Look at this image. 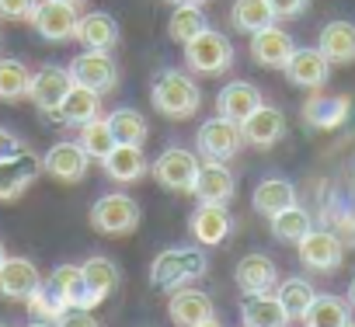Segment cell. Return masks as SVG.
Listing matches in <instances>:
<instances>
[{
	"mask_svg": "<svg viewBox=\"0 0 355 327\" xmlns=\"http://www.w3.org/2000/svg\"><path fill=\"white\" fill-rule=\"evenodd\" d=\"M150 105L157 115L171 118V122H182L192 118L202 105L199 84L185 73V70H160L153 87H150Z\"/></svg>",
	"mask_w": 355,
	"mask_h": 327,
	"instance_id": "1",
	"label": "cell"
},
{
	"mask_svg": "<svg viewBox=\"0 0 355 327\" xmlns=\"http://www.w3.org/2000/svg\"><path fill=\"white\" fill-rule=\"evenodd\" d=\"M209 272V258L199 247H167L150 265V285L160 292H174L192 279H202Z\"/></svg>",
	"mask_w": 355,
	"mask_h": 327,
	"instance_id": "2",
	"label": "cell"
},
{
	"mask_svg": "<svg viewBox=\"0 0 355 327\" xmlns=\"http://www.w3.org/2000/svg\"><path fill=\"white\" fill-rule=\"evenodd\" d=\"M182 49H185V67L202 77H220L223 70L234 67V42L216 28H202Z\"/></svg>",
	"mask_w": 355,
	"mask_h": 327,
	"instance_id": "3",
	"label": "cell"
},
{
	"mask_svg": "<svg viewBox=\"0 0 355 327\" xmlns=\"http://www.w3.org/2000/svg\"><path fill=\"white\" fill-rule=\"evenodd\" d=\"M143 213H139V202L129 199L125 192H112V195H101L94 206H91V227L98 233H108V237H125L139 227Z\"/></svg>",
	"mask_w": 355,
	"mask_h": 327,
	"instance_id": "4",
	"label": "cell"
},
{
	"mask_svg": "<svg viewBox=\"0 0 355 327\" xmlns=\"http://www.w3.org/2000/svg\"><path fill=\"white\" fill-rule=\"evenodd\" d=\"M199 168H202V164L196 160L192 150L171 146V150H164V153L150 164V175L157 178L160 188H167V192H174V195H189L192 185H196Z\"/></svg>",
	"mask_w": 355,
	"mask_h": 327,
	"instance_id": "5",
	"label": "cell"
},
{
	"mask_svg": "<svg viewBox=\"0 0 355 327\" xmlns=\"http://www.w3.org/2000/svg\"><path fill=\"white\" fill-rule=\"evenodd\" d=\"M199 146V153L206 157V160H234L237 153H241V146H244V136H241V125L237 122H230V118H223V115H216V118H206L202 125H199V139H196Z\"/></svg>",
	"mask_w": 355,
	"mask_h": 327,
	"instance_id": "6",
	"label": "cell"
},
{
	"mask_svg": "<svg viewBox=\"0 0 355 327\" xmlns=\"http://www.w3.org/2000/svg\"><path fill=\"white\" fill-rule=\"evenodd\" d=\"M296 251H300V261L310 268V272H338L341 268V261H345V244H341V237L334 233V230H327V227H320V230H310L300 244H296Z\"/></svg>",
	"mask_w": 355,
	"mask_h": 327,
	"instance_id": "7",
	"label": "cell"
},
{
	"mask_svg": "<svg viewBox=\"0 0 355 327\" xmlns=\"http://www.w3.org/2000/svg\"><path fill=\"white\" fill-rule=\"evenodd\" d=\"M39 171H42V157H35L32 150L4 157L0 160V202H18L32 188Z\"/></svg>",
	"mask_w": 355,
	"mask_h": 327,
	"instance_id": "8",
	"label": "cell"
},
{
	"mask_svg": "<svg viewBox=\"0 0 355 327\" xmlns=\"http://www.w3.org/2000/svg\"><path fill=\"white\" fill-rule=\"evenodd\" d=\"M192 195L206 206H230L234 195H237V178L223 160H206L196 175Z\"/></svg>",
	"mask_w": 355,
	"mask_h": 327,
	"instance_id": "9",
	"label": "cell"
},
{
	"mask_svg": "<svg viewBox=\"0 0 355 327\" xmlns=\"http://www.w3.org/2000/svg\"><path fill=\"white\" fill-rule=\"evenodd\" d=\"M28 21L46 42L60 46V42H70L73 32H77V8L60 4V0H39Z\"/></svg>",
	"mask_w": 355,
	"mask_h": 327,
	"instance_id": "10",
	"label": "cell"
},
{
	"mask_svg": "<svg viewBox=\"0 0 355 327\" xmlns=\"http://www.w3.org/2000/svg\"><path fill=\"white\" fill-rule=\"evenodd\" d=\"M87 168H91V157L84 153L80 143H70V139L49 146L46 157H42V171H46L49 178L63 182V185H77V182H84Z\"/></svg>",
	"mask_w": 355,
	"mask_h": 327,
	"instance_id": "11",
	"label": "cell"
},
{
	"mask_svg": "<svg viewBox=\"0 0 355 327\" xmlns=\"http://www.w3.org/2000/svg\"><path fill=\"white\" fill-rule=\"evenodd\" d=\"M70 80L73 84H84L98 94L105 91H115L119 84V70H115V60L108 53H98V49H84L73 63H70Z\"/></svg>",
	"mask_w": 355,
	"mask_h": 327,
	"instance_id": "12",
	"label": "cell"
},
{
	"mask_svg": "<svg viewBox=\"0 0 355 327\" xmlns=\"http://www.w3.org/2000/svg\"><path fill=\"white\" fill-rule=\"evenodd\" d=\"M49 285L56 289V296H60L70 310H94V306H101V303L108 299V296H101L98 289H91V285L84 282V272H80L77 265H60V268H53Z\"/></svg>",
	"mask_w": 355,
	"mask_h": 327,
	"instance_id": "13",
	"label": "cell"
},
{
	"mask_svg": "<svg viewBox=\"0 0 355 327\" xmlns=\"http://www.w3.org/2000/svg\"><path fill=\"white\" fill-rule=\"evenodd\" d=\"M286 80L293 87H303V91H320L331 77V60L320 53V49H293L289 63L282 67Z\"/></svg>",
	"mask_w": 355,
	"mask_h": 327,
	"instance_id": "14",
	"label": "cell"
},
{
	"mask_svg": "<svg viewBox=\"0 0 355 327\" xmlns=\"http://www.w3.org/2000/svg\"><path fill=\"white\" fill-rule=\"evenodd\" d=\"M39 285H42V275H39L35 261H28V258H4L0 261V299L25 303Z\"/></svg>",
	"mask_w": 355,
	"mask_h": 327,
	"instance_id": "15",
	"label": "cell"
},
{
	"mask_svg": "<svg viewBox=\"0 0 355 327\" xmlns=\"http://www.w3.org/2000/svg\"><path fill=\"white\" fill-rule=\"evenodd\" d=\"M70 84H73L70 80V70H63V67H42L28 80V98H32V105L39 112L56 115V108H60L63 94L70 91Z\"/></svg>",
	"mask_w": 355,
	"mask_h": 327,
	"instance_id": "16",
	"label": "cell"
},
{
	"mask_svg": "<svg viewBox=\"0 0 355 327\" xmlns=\"http://www.w3.org/2000/svg\"><path fill=\"white\" fill-rule=\"evenodd\" d=\"M241 136H244V143H251V146H258V150H268V146H275L282 136H286V115L279 112V108H272V105H258L244 122H241Z\"/></svg>",
	"mask_w": 355,
	"mask_h": 327,
	"instance_id": "17",
	"label": "cell"
},
{
	"mask_svg": "<svg viewBox=\"0 0 355 327\" xmlns=\"http://www.w3.org/2000/svg\"><path fill=\"white\" fill-rule=\"evenodd\" d=\"M293 49H296L293 35L282 32L279 25H268V28H261V32L251 35V56H254V63L265 67V70H282V67L289 63Z\"/></svg>",
	"mask_w": 355,
	"mask_h": 327,
	"instance_id": "18",
	"label": "cell"
},
{
	"mask_svg": "<svg viewBox=\"0 0 355 327\" xmlns=\"http://www.w3.org/2000/svg\"><path fill=\"white\" fill-rule=\"evenodd\" d=\"M234 282L244 296H261V292H272L279 285V268L265 254H244L234 268Z\"/></svg>",
	"mask_w": 355,
	"mask_h": 327,
	"instance_id": "19",
	"label": "cell"
},
{
	"mask_svg": "<svg viewBox=\"0 0 355 327\" xmlns=\"http://www.w3.org/2000/svg\"><path fill=\"white\" fill-rule=\"evenodd\" d=\"M348 112H352V101H348L345 94L313 91V94L303 101V122H306L310 129H320V132L338 129V125L348 118Z\"/></svg>",
	"mask_w": 355,
	"mask_h": 327,
	"instance_id": "20",
	"label": "cell"
},
{
	"mask_svg": "<svg viewBox=\"0 0 355 327\" xmlns=\"http://www.w3.org/2000/svg\"><path fill=\"white\" fill-rule=\"evenodd\" d=\"M167 310H171V320H174L178 327H196V324L216 317V303H213V296L202 292V289H174Z\"/></svg>",
	"mask_w": 355,
	"mask_h": 327,
	"instance_id": "21",
	"label": "cell"
},
{
	"mask_svg": "<svg viewBox=\"0 0 355 327\" xmlns=\"http://www.w3.org/2000/svg\"><path fill=\"white\" fill-rule=\"evenodd\" d=\"M230 227H234V220H230L227 206H206V202H202V206L189 216V233H192L196 244H202V247L223 244V240L230 237Z\"/></svg>",
	"mask_w": 355,
	"mask_h": 327,
	"instance_id": "22",
	"label": "cell"
},
{
	"mask_svg": "<svg viewBox=\"0 0 355 327\" xmlns=\"http://www.w3.org/2000/svg\"><path fill=\"white\" fill-rule=\"evenodd\" d=\"M101 168H105V175H108L112 182H119V185H132V182H139V178L150 171V164H146V157H143V146L115 143L112 153L101 160Z\"/></svg>",
	"mask_w": 355,
	"mask_h": 327,
	"instance_id": "23",
	"label": "cell"
},
{
	"mask_svg": "<svg viewBox=\"0 0 355 327\" xmlns=\"http://www.w3.org/2000/svg\"><path fill=\"white\" fill-rule=\"evenodd\" d=\"M73 39L84 46V49H98V53H112L115 42H119V21L105 11H91L84 18H77V32Z\"/></svg>",
	"mask_w": 355,
	"mask_h": 327,
	"instance_id": "24",
	"label": "cell"
},
{
	"mask_svg": "<svg viewBox=\"0 0 355 327\" xmlns=\"http://www.w3.org/2000/svg\"><path fill=\"white\" fill-rule=\"evenodd\" d=\"M261 105V91L251 84V80H230L220 94H216V112L230 122H244L254 108Z\"/></svg>",
	"mask_w": 355,
	"mask_h": 327,
	"instance_id": "25",
	"label": "cell"
},
{
	"mask_svg": "<svg viewBox=\"0 0 355 327\" xmlns=\"http://www.w3.org/2000/svg\"><path fill=\"white\" fill-rule=\"evenodd\" d=\"M98 115H101V94L84 87V84H70V91L63 94V101L56 108V118L63 125H84Z\"/></svg>",
	"mask_w": 355,
	"mask_h": 327,
	"instance_id": "26",
	"label": "cell"
},
{
	"mask_svg": "<svg viewBox=\"0 0 355 327\" xmlns=\"http://www.w3.org/2000/svg\"><path fill=\"white\" fill-rule=\"evenodd\" d=\"M317 49L331 60V67L338 63V67H348V63H355V25L352 21H327L324 28H320V42H317Z\"/></svg>",
	"mask_w": 355,
	"mask_h": 327,
	"instance_id": "27",
	"label": "cell"
},
{
	"mask_svg": "<svg viewBox=\"0 0 355 327\" xmlns=\"http://www.w3.org/2000/svg\"><path fill=\"white\" fill-rule=\"evenodd\" d=\"M241 320H244V327H289V313L282 310V303H279L275 292L244 296Z\"/></svg>",
	"mask_w": 355,
	"mask_h": 327,
	"instance_id": "28",
	"label": "cell"
},
{
	"mask_svg": "<svg viewBox=\"0 0 355 327\" xmlns=\"http://www.w3.org/2000/svg\"><path fill=\"white\" fill-rule=\"evenodd\" d=\"M352 324V303L331 292H317L310 310L303 313V327H348Z\"/></svg>",
	"mask_w": 355,
	"mask_h": 327,
	"instance_id": "29",
	"label": "cell"
},
{
	"mask_svg": "<svg viewBox=\"0 0 355 327\" xmlns=\"http://www.w3.org/2000/svg\"><path fill=\"white\" fill-rule=\"evenodd\" d=\"M251 202H254V213H261L265 220H272L275 213L296 206V185L286 182V178H265V182L254 188Z\"/></svg>",
	"mask_w": 355,
	"mask_h": 327,
	"instance_id": "30",
	"label": "cell"
},
{
	"mask_svg": "<svg viewBox=\"0 0 355 327\" xmlns=\"http://www.w3.org/2000/svg\"><path fill=\"white\" fill-rule=\"evenodd\" d=\"M275 11L268 8V0H234L230 8V25L241 32V35H254L268 25H275Z\"/></svg>",
	"mask_w": 355,
	"mask_h": 327,
	"instance_id": "31",
	"label": "cell"
},
{
	"mask_svg": "<svg viewBox=\"0 0 355 327\" xmlns=\"http://www.w3.org/2000/svg\"><path fill=\"white\" fill-rule=\"evenodd\" d=\"M268 227H272V237H275V240H282V244H300V240L313 230V216H310L303 206H289V209L275 213V216L268 220Z\"/></svg>",
	"mask_w": 355,
	"mask_h": 327,
	"instance_id": "32",
	"label": "cell"
},
{
	"mask_svg": "<svg viewBox=\"0 0 355 327\" xmlns=\"http://www.w3.org/2000/svg\"><path fill=\"white\" fill-rule=\"evenodd\" d=\"M202 28H209V25H206L202 8H196V4H182V8H174V15L167 18V39H171V42H178V46H185L189 39H196Z\"/></svg>",
	"mask_w": 355,
	"mask_h": 327,
	"instance_id": "33",
	"label": "cell"
},
{
	"mask_svg": "<svg viewBox=\"0 0 355 327\" xmlns=\"http://www.w3.org/2000/svg\"><path fill=\"white\" fill-rule=\"evenodd\" d=\"M108 125H112V136L115 143H129V146H143L150 129H146V118L136 112V108H115L108 115Z\"/></svg>",
	"mask_w": 355,
	"mask_h": 327,
	"instance_id": "34",
	"label": "cell"
},
{
	"mask_svg": "<svg viewBox=\"0 0 355 327\" xmlns=\"http://www.w3.org/2000/svg\"><path fill=\"white\" fill-rule=\"evenodd\" d=\"M275 296H279V303H282V310L289 313V320H303V313L310 310V303H313V285L306 282V279H300V275H289L279 289H275Z\"/></svg>",
	"mask_w": 355,
	"mask_h": 327,
	"instance_id": "35",
	"label": "cell"
},
{
	"mask_svg": "<svg viewBox=\"0 0 355 327\" xmlns=\"http://www.w3.org/2000/svg\"><path fill=\"white\" fill-rule=\"evenodd\" d=\"M80 129V136H77V143L84 146V153L91 157V160H105L108 153H112V146H115V136H112V125H108V118H91V122H84V125H77Z\"/></svg>",
	"mask_w": 355,
	"mask_h": 327,
	"instance_id": "36",
	"label": "cell"
},
{
	"mask_svg": "<svg viewBox=\"0 0 355 327\" xmlns=\"http://www.w3.org/2000/svg\"><path fill=\"white\" fill-rule=\"evenodd\" d=\"M324 227L334 230L345 247H355V199H331L324 206Z\"/></svg>",
	"mask_w": 355,
	"mask_h": 327,
	"instance_id": "37",
	"label": "cell"
},
{
	"mask_svg": "<svg viewBox=\"0 0 355 327\" xmlns=\"http://www.w3.org/2000/svg\"><path fill=\"white\" fill-rule=\"evenodd\" d=\"M28 67L18 60H0V101H21L28 98Z\"/></svg>",
	"mask_w": 355,
	"mask_h": 327,
	"instance_id": "38",
	"label": "cell"
},
{
	"mask_svg": "<svg viewBox=\"0 0 355 327\" xmlns=\"http://www.w3.org/2000/svg\"><path fill=\"white\" fill-rule=\"evenodd\" d=\"M80 272H84V282L91 285V289H98L101 296H112L115 289H119V282H122V275H119V268H115V261H108V258H87L84 265H80Z\"/></svg>",
	"mask_w": 355,
	"mask_h": 327,
	"instance_id": "39",
	"label": "cell"
},
{
	"mask_svg": "<svg viewBox=\"0 0 355 327\" xmlns=\"http://www.w3.org/2000/svg\"><path fill=\"white\" fill-rule=\"evenodd\" d=\"M25 303H28V310H32L39 320H49V324H56V320L70 310V306L56 296V289H53L49 282H42V285H39V289H35V292H32Z\"/></svg>",
	"mask_w": 355,
	"mask_h": 327,
	"instance_id": "40",
	"label": "cell"
},
{
	"mask_svg": "<svg viewBox=\"0 0 355 327\" xmlns=\"http://www.w3.org/2000/svg\"><path fill=\"white\" fill-rule=\"evenodd\" d=\"M39 0H0V21H28Z\"/></svg>",
	"mask_w": 355,
	"mask_h": 327,
	"instance_id": "41",
	"label": "cell"
},
{
	"mask_svg": "<svg viewBox=\"0 0 355 327\" xmlns=\"http://www.w3.org/2000/svg\"><path fill=\"white\" fill-rule=\"evenodd\" d=\"M268 8L275 11V18H300L310 8V0H268Z\"/></svg>",
	"mask_w": 355,
	"mask_h": 327,
	"instance_id": "42",
	"label": "cell"
},
{
	"mask_svg": "<svg viewBox=\"0 0 355 327\" xmlns=\"http://www.w3.org/2000/svg\"><path fill=\"white\" fill-rule=\"evenodd\" d=\"M56 327H101V324L91 317V310H67L56 320Z\"/></svg>",
	"mask_w": 355,
	"mask_h": 327,
	"instance_id": "43",
	"label": "cell"
},
{
	"mask_svg": "<svg viewBox=\"0 0 355 327\" xmlns=\"http://www.w3.org/2000/svg\"><path fill=\"white\" fill-rule=\"evenodd\" d=\"M21 150H25L21 136H18V132H11V129H4V125H0V160H4V157H15V153H21Z\"/></svg>",
	"mask_w": 355,
	"mask_h": 327,
	"instance_id": "44",
	"label": "cell"
},
{
	"mask_svg": "<svg viewBox=\"0 0 355 327\" xmlns=\"http://www.w3.org/2000/svg\"><path fill=\"white\" fill-rule=\"evenodd\" d=\"M167 4H174V8H182V4H196V8H202L206 0H167Z\"/></svg>",
	"mask_w": 355,
	"mask_h": 327,
	"instance_id": "45",
	"label": "cell"
},
{
	"mask_svg": "<svg viewBox=\"0 0 355 327\" xmlns=\"http://www.w3.org/2000/svg\"><path fill=\"white\" fill-rule=\"evenodd\" d=\"M348 303H352V310H355V279L348 282Z\"/></svg>",
	"mask_w": 355,
	"mask_h": 327,
	"instance_id": "46",
	"label": "cell"
},
{
	"mask_svg": "<svg viewBox=\"0 0 355 327\" xmlns=\"http://www.w3.org/2000/svg\"><path fill=\"white\" fill-rule=\"evenodd\" d=\"M196 327H223V324H220V320L213 317V320H202V324H196Z\"/></svg>",
	"mask_w": 355,
	"mask_h": 327,
	"instance_id": "47",
	"label": "cell"
},
{
	"mask_svg": "<svg viewBox=\"0 0 355 327\" xmlns=\"http://www.w3.org/2000/svg\"><path fill=\"white\" fill-rule=\"evenodd\" d=\"M28 327H56V324H49V320H35V324H28Z\"/></svg>",
	"mask_w": 355,
	"mask_h": 327,
	"instance_id": "48",
	"label": "cell"
},
{
	"mask_svg": "<svg viewBox=\"0 0 355 327\" xmlns=\"http://www.w3.org/2000/svg\"><path fill=\"white\" fill-rule=\"evenodd\" d=\"M60 4H70V8H80V4H84V0H60Z\"/></svg>",
	"mask_w": 355,
	"mask_h": 327,
	"instance_id": "49",
	"label": "cell"
},
{
	"mask_svg": "<svg viewBox=\"0 0 355 327\" xmlns=\"http://www.w3.org/2000/svg\"><path fill=\"white\" fill-rule=\"evenodd\" d=\"M8 258V247H4V240H0V261H4Z\"/></svg>",
	"mask_w": 355,
	"mask_h": 327,
	"instance_id": "50",
	"label": "cell"
},
{
	"mask_svg": "<svg viewBox=\"0 0 355 327\" xmlns=\"http://www.w3.org/2000/svg\"><path fill=\"white\" fill-rule=\"evenodd\" d=\"M0 327H11V324H0Z\"/></svg>",
	"mask_w": 355,
	"mask_h": 327,
	"instance_id": "51",
	"label": "cell"
},
{
	"mask_svg": "<svg viewBox=\"0 0 355 327\" xmlns=\"http://www.w3.org/2000/svg\"><path fill=\"white\" fill-rule=\"evenodd\" d=\"M352 188H355V178H352Z\"/></svg>",
	"mask_w": 355,
	"mask_h": 327,
	"instance_id": "52",
	"label": "cell"
},
{
	"mask_svg": "<svg viewBox=\"0 0 355 327\" xmlns=\"http://www.w3.org/2000/svg\"><path fill=\"white\" fill-rule=\"evenodd\" d=\"M348 327H355V324H348Z\"/></svg>",
	"mask_w": 355,
	"mask_h": 327,
	"instance_id": "53",
	"label": "cell"
},
{
	"mask_svg": "<svg viewBox=\"0 0 355 327\" xmlns=\"http://www.w3.org/2000/svg\"><path fill=\"white\" fill-rule=\"evenodd\" d=\"M0 39H4V35H0Z\"/></svg>",
	"mask_w": 355,
	"mask_h": 327,
	"instance_id": "54",
	"label": "cell"
}]
</instances>
